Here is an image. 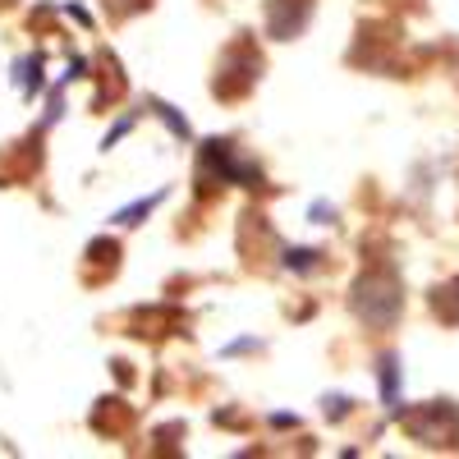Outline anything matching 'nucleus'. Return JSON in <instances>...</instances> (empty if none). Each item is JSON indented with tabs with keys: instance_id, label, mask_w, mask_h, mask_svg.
I'll return each instance as SVG.
<instances>
[{
	"instance_id": "f257e3e1",
	"label": "nucleus",
	"mask_w": 459,
	"mask_h": 459,
	"mask_svg": "<svg viewBox=\"0 0 459 459\" xmlns=\"http://www.w3.org/2000/svg\"><path fill=\"white\" fill-rule=\"evenodd\" d=\"M400 285L391 272H372L354 285V313L368 322V326H391L400 317Z\"/></svg>"
},
{
	"instance_id": "f03ea898",
	"label": "nucleus",
	"mask_w": 459,
	"mask_h": 459,
	"mask_svg": "<svg viewBox=\"0 0 459 459\" xmlns=\"http://www.w3.org/2000/svg\"><path fill=\"white\" fill-rule=\"evenodd\" d=\"M404 428L428 446H446V441H459V413H455V404H428V409L409 413Z\"/></svg>"
},
{
	"instance_id": "7ed1b4c3",
	"label": "nucleus",
	"mask_w": 459,
	"mask_h": 459,
	"mask_svg": "<svg viewBox=\"0 0 459 459\" xmlns=\"http://www.w3.org/2000/svg\"><path fill=\"white\" fill-rule=\"evenodd\" d=\"M308 10H313V0H266V28L276 37H294L303 19H308Z\"/></svg>"
},
{
	"instance_id": "20e7f679",
	"label": "nucleus",
	"mask_w": 459,
	"mask_h": 459,
	"mask_svg": "<svg viewBox=\"0 0 459 459\" xmlns=\"http://www.w3.org/2000/svg\"><path fill=\"white\" fill-rule=\"evenodd\" d=\"M432 308L446 317V322H459V276L450 281V285H441L437 294H432Z\"/></svg>"
},
{
	"instance_id": "39448f33",
	"label": "nucleus",
	"mask_w": 459,
	"mask_h": 459,
	"mask_svg": "<svg viewBox=\"0 0 459 459\" xmlns=\"http://www.w3.org/2000/svg\"><path fill=\"white\" fill-rule=\"evenodd\" d=\"M5 5H14V0H0V10H5Z\"/></svg>"
}]
</instances>
